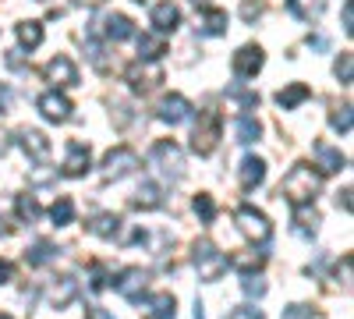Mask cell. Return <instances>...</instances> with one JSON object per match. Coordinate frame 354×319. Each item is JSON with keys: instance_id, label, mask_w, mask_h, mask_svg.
I'll return each mask as SVG.
<instances>
[{"instance_id": "cell-1", "label": "cell", "mask_w": 354, "mask_h": 319, "mask_svg": "<svg viewBox=\"0 0 354 319\" xmlns=\"http://www.w3.org/2000/svg\"><path fill=\"white\" fill-rule=\"evenodd\" d=\"M319 188H322V178L308 167V163H294L290 167V174L280 181V195L290 202L294 210L298 206H308V202L319 195Z\"/></svg>"}, {"instance_id": "cell-2", "label": "cell", "mask_w": 354, "mask_h": 319, "mask_svg": "<svg viewBox=\"0 0 354 319\" xmlns=\"http://www.w3.org/2000/svg\"><path fill=\"white\" fill-rule=\"evenodd\" d=\"M192 259H195V270H198L202 280H220V277L227 273V266H230V259H227L209 238H198V241H195Z\"/></svg>"}, {"instance_id": "cell-3", "label": "cell", "mask_w": 354, "mask_h": 319, "mask_svg": "<svg viewBox=\"0 0 354 319\" xmlns=\"http://www.w3.org/2000/svg\"><path fill=\"white\" fill-rule=\"evenodd\" d=\"M220 135H223V118H220V110H205L198 113V125L192 131V149L198 156H209L216 146H220Z\"/></svg>"}, {"instance_id": "cell-4", "label": "cell", "mask_w": 354, "mask_h": 319, "mask_svg": "<svg viewBox=\"0 0 354 319\" xmlns=\"http://www.w3.org/2000/svg\"><path fill=\"white\" fill-rule=\"evenodd\" d=\"M149 163L163 174V178H170V181L185 178V153H181V146H177L174 138H160L156 142L153 153H149Z\"/></svg>"}, {"instance_id": "cell-5", "label": "cell", "mask_w": 354, "mask_h": 319, "mask_svg": "<svg viewBox=\"0 0 354 319\" xmlns=\"http://www.w3.org/2000/svg\"><path fill=\"white\" fill-rule=\"evenodd\" d=\"M234 220H238L241 235L248 241H255V245H266V241H270V235H273V227H270V220H266V213H259L255 206H241L238 213H234Z\"/></svg>"}, {"instance_id": "cell-6", "label": "cell", "mask_w": 354, "mask_h": 319, "mask_svg": "<svg viewBox=\"0 0 354 319\" xmlns=\"http://www.w3.org/2000/svg\"><path fill=\"white\" fill-rule=\"evenodd\" d=\"M138 167V153L135 149H128V146H117V149H110L106 156H103V181H121V178H128V174Z\"/></svg>"}, {"instance_id": "cell-7", "label": "cell", "mask_w": 354, "mask_h": 319, "mask_svg": "<svg viewBox=\"0 0 354 319\" xmlns=\"http://www.w3.org/2000/svg\"><path fill=\"white\" fill-rule=\"evenodd\" d=\"M124 78H128V85H131V93H153L156 85L163 82V68L160 64H149V61H135V64H128V71H124Z\"/></svg>"}, {"instance_id": "cell-8", "label": "cell", "mask_w": 354, "mask_h": 319, "mask_svg": "<svg viewBox=\"0 0 354 319\" xmlns=\"http://www.w3.org/2000/svg\"><path fill=\"white\" fill-rule=\"evenodd\" d=\"M262 64H266V53L255 43L241 46L238 53H234V61H230V68H234V75H238V78H255L262 71Z\"/></svg>"}, {"instance_id": "cell-9", "label": "cell", "mask_w": 354, "mask_h": 319, "mask_svg": "<svg viewBox=\"0 0 354 319\" xmlns=\"http://www.w3.org/2000/svg\"><path fill=\"white\" fill-rule=\"evenodd\" d=\"M156 118L163 121V125H181V121H188L192 118V103L181 96V93H170V96H163L160 100V107H156Z\"/></svg>"}, {"instance_id": "cell-10", "label": "cell", "mask_w": 354, "mask_h": 319, "mask_svg": "<svg viewBox=\"0 0 354 319\" xmlns=\"http://www.w3.org/2000/svg\"><path fill=\"white\" fill-rule=\"evenodd\" d=\"M18 146L25 149L28 160H36V163H46L50 160V138L36 128H21L18 131Z\"/></svg>"}, {"instance_id": "cell-11", "label": "cell", "mask_w": 354, "mask_h": 319, "mask_svg": "<svg viewBox=\"0 0 354 319\" xmlns=\"http://www.w3.org/2000/svg\"><path fill=\"white\" fill-rule=\"evenodd\" d=\"M36 107H39V113H43L46 121H57V125L71 118V100H68L64 93H57V89H53V93H43Z\"/></svg>"}, {"instance_id": "cell-12", "label": "cell", "mask_w": 354, "mask_h": 319, "mask_svg": "<svg viewBox=\"0 0 354 319\" xmlns=\"http://www.w3.org/2000/svg\"><path fill=\"white\" fill-rule=\"evenodd\" d=\"M43 75L53 82V85H61V89H71V85H78V68L71 57H53V61L43 68Z\"/></svg>"}, {"instance_id": "cell-13", "label": "cell", "mask_w": 354, "mask_h": 319, "mask_svg": "<svg viewBox=\"0 0 354 319\" xmlns=\"http://www.w3.org/2000/svg\"><path fill=\"white\" fill-rule=\"evenodd\" d=\"M88 163H93V153H88L85 142L71 138L68 142V156H64V178H82V174L88 170Z\"/></svg>"}, {"instance_id": "cell-14", "label": "cell", "mask_w": 354, "mask_h": 319, "mask_svg": "<svg viewBox=\"0 0 354 319\" xmlns=\"http://www.w3.org/2000/svg\"><path fill=\"white\" fill-rule=\"evenodd\" d=\"M113 284H117V291H121L128 302H142L145 284H149V273L138 270V266H131V270H124V273H121V280H113Z\"/></svg>"}, {"instance_id": "cell-15", "label": "cell", "mask_w": 354, "mask_h": 319, "mask_svg": "<svg viewBox=\"0 0 354 319\" xmlns=\"http://www.w3.org/2000/svg\"><path fill=\"white\" fill-rule=\"evenodd\" d=\"M149 18H153V25H156V33L167 36V33H174V28L181 25V8H177L174 0H160V4H153Z\"/></svg>"}, {"instance_id": "cell-16", "label": "cell", "mask_w": 354, "mask_h": 319, "mask_svg": "<svg viewBox=\"0 0 354 319\" xmlns=\"http://www.w3.org/2000/svg\"><path fill=\"white\" fill-rule=\"evenodd\" d=\"M96 28H100L106 39H113V43H121V39H131V36H135V25H131L128 15H103V18L96 21Z\"/></svg>"}, {"instance_id": "cell-17", "label": "cell", "mask_w": 354, "mask_h": 319, "mask_svg": "<svg viewBox=\"0 0 354 319\" xmlns=\"http://www.w3.org/2000/svg\"><path fill=\"white\" fill-rule=\"evenodd\" d=\"M75 295H78V280L71 273H64V277H57L53 287H50V305L53 309H68L75 302Z\"/></svg>"}, {"instance_id": "cell-18", "label": "cell", "mask_w": 354, "mask_h": 319, "mask_svg": "<svg viewBox=\"0 0 354 319\" xmlns=\"http://www.w3.org/2000/svg\"><path fill=\"white\" fill-rule=\"evenodd\" d=\"M85 230H88V235H96V238L113 241L117 235H121V217H117V213H96L93 220L85 224Z\"/></svg>"}, {"instance_id": "cell-19", "label": "cell", "mask_w": 354, "mask_h": 319, "mask_svg": "<svg viewBox=\"0 0 354 319\" xmlns=\"http://www.w3.org/2000/svg\"><path fill=\"white\" fill-rule=\"evenodd\" d=\"M238 178H241V188H245V192L259 188V185L266 181V160H259V156H245L241 167H238Z\"/></svg>"}, {"instance_id": "cell-20", "label": "cell", "mask_w": 354, "mask_h": 319, "mask_svg": "<svg viewBox=\"0 0 354 319\" xmlns=\"http://www.w3.org/2000/svg\"><path fill=\"white\" fill-rule=\"evenodd\" d=\"M315 160H319V170H322V174H337V170H344V167H347L344 153H340V149H333L330 142H315Z\"/></svg>"}, {"instance_id": "cell-21", "label": "cell", "mask_w": 354, "mask_h": 319, "mask_svg": "<svg viewBox=\"0 0 354 319\" xmlns=\"http://www.w3.org/2000/svg\"><path fill=\"white\" fill-rule=\"evenodd\" d=\"M131 206H135V210H160V206H163V188L153 185V181H142V188H138L135 199H131Z\"/></svg>"}, {"instance_id": "cell-22", "label": "cell", "mask_w": 354, "mask_h": 319, "mask_svg": "<svg viewBox=\"0 0 354 319\" xmlns=\"http://www.w3.org/2000/svg\"><path fill=\"white\" fill-rule=\"evenodd\" d=\"M163 53H167V39L163 36H138V61L156 64Z\"/></svg>"}, {"instance_id": "cell-23", "label": "cell", "mask_w": 354, "mask_h": 319, "mask_svg": "<svg viewBox=\"0 0 354 319\" xmlns=\"http://www.w3.org/2000/svg\"><path fill=\"white\" fill-rule=\"evenodd\" d=\"M308 96H312L308 85H305V82H294V85H287V89H280V93H277V103H280L283 110H294L298 103H305Z\"/></svg>"}, {"instance_id": "cell-24", "label": "cell", "mask_w": 354, "mask_h": 319, "mask_svg": "<svg viewBox=\"0 0 354 319\" xmlns=\"http://www.w3.org/2000/svg\"><path fill=\"white\" fill-rule=\"evenodd\" d=\"M294 230H298L301 238H315V230H319V213L308 210V206H298V210H294Z\"/></svg>"}, {"instance_id": "cell-25", "label": "cell", "mask_w": 354, "mask_h": 319, "mask_svg": "<svg viewBox=\"0 0 354 319\" xmlns=\"http://www.w3.org/2000/svg\"><path fill=\"white\" fill-rule=\"evenodd\" d=\"M145 305H149V319H174V316H177V302H174V295H167V291L153 295Z\"/></svg>"}, {"instance_id": "cell-26", "label": "cell", "mask_w": 354, "mask_h": 319, "mask_svg": "<svg viewBox=\"0 0 354 319\" xmlns=\"http://www.w3.org/2000/svg\"><path fill=\"white\" fill-rule=\"evenodd\" d=\"M290 15H298L301 21H315L322 15V8H326V0H287Z\"/></svg>"}, {"instance_id": "cell-27", "label": "cell", "mask_w": 354, "mask_h": 319, "mask_svg": "<svg viewBox=\"0 0 354 319\" xmlns=\"http://www.w3.org/2000/svg\"><path fill=\"white\" fill-rule=\"evenodd\" d=\"M18 43H21L25 50H36V46L43 43V25H39V21H21V25H18Z\"/></svg>"}, {"instance_id": "cell-28", "label": "cell", "mask_w": 354, "mask_h": 319, "mask_svg": "<svg viewBox=\"0 0 354 319\" xmlns=\"http://www.w3.org/2000/svg\"><path fill=\"white\" fill-rule=\"evenodd\" d=\"M202 33H205V36H223V33H227V11H220V8H209V11H205Z\"/></svg>"}, {"instance_id": "cell-29", "label": "cell", "mask_w": 354, "mask_h": 319, "mask_svg": "<svg viewBox=\"0 0 354 319\" xmlns=\"http://www.w3.org/2000/svg\"><path fill=\"white\" fill-rule=\"evenodd\" d=\"M50 217H53V224H57V227H68V224L75 220V202H71L68 195H61V199L53 202V210H50Z\"/></svg>"}, {"instance_id": "cell-30", "label": "cell", "mask_w": 354, "mask_h": 319, "mask_svg": "<svg viewBox=\"0 0 354 319\" xmlns=\"http://www.w3.org/2000/svg\"><path fill=\"white\" fill-rule=\"evenodd\" d=\"M53 255H57V248H53L50 241H36L32 248L25 252V259H28V266H46V263H50Z\"/></svg>"}, {"instance_id": "cell-31", "label": "cell", "mask_w": 354, "mask_h": 319, "mask_svg": "<svg viewBox=\"0 0 354 319\" xmlns=\"http://www.w3.org/2000/svg\"><path fill=\"white\" fill-rule=\"evenodd\" d=\"M259 135H262V125L252 118V113H241V118H238V142L248 146V142H255Z\"/></svg>"}, {"instance_id": "cell-32", "label": "cell", "mask_w": 354, "mask_h": 319, "mask_svg": "<svg viewBox=\"0 0 354 319\" xmlns=\"http://www.w3.org/2000/svg\"><path fill=\"white\" fill-rule=\"evenodd\" d=\"M330 125H333V131H340V135H351V125H354L351 103H344V107H337V110L330 113Z\"/></svg>"}, {"instance_id": "cell-33", "label": "cell", "mask_w": 354, "mask_h": 319, "mask_svg": "<svg viewBox=\"0 0 354 319\" xmlns=\"http://www.w3.org/2000/svg\"><path fill=\"white\" fill-rule=\"evenodd\" d=\"M15 210H18V217H21L25 224H32V220H39V202H36V199H28V195H18V202H15Z\"/></svg>"}, {"instance_id": "cell-34", "label": "cell", "mask_w": 354, "mask_h": 319, "mask_svg": "<svg viewBox=\"0 0 354 319\" xmlns=\"http://www.w3.org/2000/svg\"><path fill=\"white\" fill-rule=\"evenodd\" d=\"M333 71H337V78H340L344 85H351V75H354V57H351V50H344V53L337 57Z\"/></svg>"}, {"instance_id": "cell-35", "label": "cell", "mask_w": 354, "mask_h": 319, "mask_svg": "<svg viewBox=\"0 0 354 319\" xmlns=\"http://www.w3.org/2000/svg\"><path fill=\"white\" fill-rule=\"evenodd\" d=\"M195 213L205 220V224H209L213 217H216V202H213V195H205V192H198L195 195Z\"/></svg>"}, {"instance_id": "cell-36", "label": "cell", "mask_w": 354, "mask_h": 319, "mask_svg": "<svg viewBox=\"0 0 354 319\" xmlns=\"http://www.w3.org/2000/svg\"><path fill=\"white\" fill-rule=\"evenodd\" d=\"M234 266H241L245 273H252V270H262V263H266V252H248V255H238V259H230Z\"/></svg>"}, {"instance_id": "cell-37", "label": "cell", "mask_w": 354, "mask_h": 319, "mask_svg": "<svg viewBox=\"0 0 354 319\" xmlns=\"http://www.w3.org/2000/svg\"><path fill=\"white\" fill-rule=\"evenodd\" d=\"M241 291H245L248 298H262V295H266V280H262L259 273H245V280H241Z\"/></svg>"}, {"instance_id": "cell-38", "label": "cell", "mask_w": 354, "mask_h": 319, "mask_svg": "<svg viewBox=\"0 0 354 319\" xmlns=\"http://www.w3.org/2000/svg\"><path fill=\"white\" fill-rule=\"evenodd\" d=\"M227 96H230V100H238L245 110L259 107V96H255V93H248V89H241V85H234V89H227Z\"/></svg>"}, {"instance_id": "cell-39", "label": "cell", "mask_w": 354, "mask_h": 319, "mask_svg": "<svg viewBox=\"0 0 354 319\" xmlns=\"http://www.w3.org/2000/svg\"><path fill=\"white\" fill-rule=\"evenodd\" d=\"M262 11H266V0H245V4H241V18L245 21H259Z\"/></svg>"}, {"instance_id": "cell-40", "label": "cell", "mask_w": 354, "mask_h": 319, "mask_svg": "<svg viewBox=\"0 0 354 319\" xmlns=\"http://www.w3.org/2000/svg\"><path fill=\"white\" fill-rule=\"evenodd\" d=\"M280 319H312V309L308 305H287Z\"/></svg>"}, {"instance_id": "cell-41", "label": "cell", "mask_w": 354, "mask_h": 319, "mask_svg": "<svg viewBox=\"0 0 354 319\" xmlns=\"http://www.w3.org/2000/svg\"><path fill=\"white\" fill-rule=\"evenodd\" d=\"M227 319H262V312L259 309H252V305H238V309H230V316Z\"/></svg>"}, {"instance_id": "cell-42", "label": "cell", "mask_w": 354, "mask_h": 319, "mask_svg": "<svg viewBox=\"0 0 354 319\" xmlns=\"http://www.w3.org/2000/svg\"><path fill=\"white\" fill-rule=\"evenodd\" d=\"M88 273H93V291H103L106 287V277H103V266L96 263V266H88Z\"/></svg>"}, {"instance_id": "cell-43", "label": "cell", "mask_w": 354, "mask_h": 319, "mask_svg": "<svg viewBox=\"0 0 354 319\" xmlns=\"http://www.w3.org/2000/svg\"><path fill=\"white\" fill-rule=\"evenodd\" d=\"M337 280H340L344 287H351V255H344V263H340V270H337Z\"/></svg>"}, {"instance_id": "cell-44", "label": "cell", "mask_w": 354, "mask_h": 319, "mask_svg": "<svg viewBox=\"0 0 354 319\" xmlns=\"http://www.w3.org/2000/svg\"><path fill=\"white\" fill-rule=\"evenodd\" d=\"M344 33H354V4L344 0Z\"/></svg>"}, {"instance_id": "cell-45", "label": "cell", "mask_w": 354, "mask_h": 319, "mask_svg": "<svg viewBox=\"0 0 354 319\" xmlns=\"http://www.w3.org/2000/svg\"><path fill=\"white\" fill-rule=\"evenodd\" d=\"M11 280H15V266L8 259H0V284H11Z\"/></svg>"}, {"instance_id": "cell-46", "label": "cell", "mask_w": 354, "mask_h": 319, "mask_svg": "<svg viewBox=\"0 0 354 319\" xmlns=\"http://www.w3.org/2000/svg\"><path fill=\"white\" fill-rule=\"evenodd\" d=\"M8 107H11V89L0 85V113H8Z\"/></svg>"}, {"instance_id": "cell-47", "label": "cell", "mask_w": 354, "mask_h": 319, "mask_svg": "<svg viewBox=\"0 0 354 319\" xmlns=\"http://www.w3.org/2000/svg\"><path fill=\"white\" fill-rule=\"evenodd\" d=\"M308 46H312V50H326L330 39H326V36H308Z\"/></svg>"}, {"instance_id": "cell-48", "label": "cell", "mask_w": 354, "mask_h": 319, "mask_svg": "<svg viewBox=\"0 0 354 319\" xmlns=\"http://www.w3.org/2000/svg\"><path fill=\"white\" fill-rule=\"evenodd\" d=\"M337 206H344V213H351V188H344V192L337 195Z\"/></svg>"}, {"instance_id": "cell-49", "label": "cell", "mask_w": 354, "mask_h": 319, "mask_svg": "<svg viewBox=\"0 0 354 319\" xmlns=\"http://www.w3.org/2000/svg\"><path fill=\"white\" fill-rule=\"evenodd\" d=\"M8 149H11V138H8V135H4V131H0V156H4V153H8Z\"/></svg>"}, {"instance_id": "cell-50", "label": "cell", "mask_w": 354, "mask_h": 319, "mask_svg": "<svg viewBox=\"0 0 354 319\" xmlns=\"http://www.w3.org/2000/svg\"><path fill=\"white\" fill-rule=\"evenodd\" d=\"M78 4H88V8H96V4H103V0H78Z\"/></svg>"}, {"instance_id": "cell-51", "label": "cell", "mask_w": 354, "mask_h": 319, "mask_svg": "<svg viewBox=\"0 0 354 319\" xmlns=\"http://www.w3.org/2000/svg\"><path fill=\"white\" fill-rule=\"evenodd\" d=\"M192 4H195V8H209V0H192Z\"/></svg>"}, {"instance_id": "cell-52", "label": "cell", "mask_w": 354, "mask_h": 319, "mask_svg": "<svg viewBox=\"0 0 354 319\" xmlns=\"http://www.w3.org/2000/svg\"><path fill=\"white\" fill-rule=\"evenodd\" d=\"M195 319H202V302H195Z\"/></svg>"}, {"instance_id": "cell-53", "label": "cell", "mask_w": 354, "mask_h": 319, "mask_svg": "<svg viewBox=\"0 0 354 319\" xmlns=\"http://www.w3.org/2000/svg\"><path fill=\"white\" fill-rule=\"evenodd\" d=\"M0 235H4V220H0Z\"/></svg>"}, {"instance_id": "cell-54", "label": "cell", "mask_w": 354, "mask_h": 319, "mask_svg": "<svg viewBox=\"0 0 354 319\" xmlns=\"http://www.w3.org/2000/svg\"><path fill=\"white\" fill-rule=\"evenodd\" d=\"M0 319H11V316H0Z\"/></svg>"}, {"instance_id": "cell-55", "label": "cell", "mask_w": 354, "mask_h": 319, "mask_svg": "<svg viewBox=\"0 0 354 319\" xmlns=\"http://www.w3.org/2000/svg\"><path fill=\"white\" fill-rule=\"evenodd\" d=\"M103 319H113V316H103Z\"/></svg>"}]
</instances>
